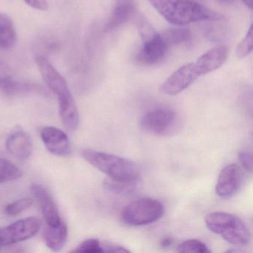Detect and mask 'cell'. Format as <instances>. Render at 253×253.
Listing matches in <instances>:
<instances>
[{
  "instance_id": "277c9868",
  "label": "cell",
  "mask_w": 253,
  "mask_h": 253,
  "mask_svg": "<svg viewBox=\"0 0 253 253\" xmlns=\"http://www.w3.org/2000/svg\"><path fill=\"white\" fill-rule=\"evenodd\" d=\"M164 214L162 203L156 199L144 198L127 205L121 212V220L131 226L151 224L159 220Z\"/></svg>"
},
{
  "instance_id": "4316f807",
  "label": "cell",
  "mask_w": 253,
  "mask_h": 253,
  "mask_svg": "<svg viewBox=\"0 0 253 253\" xmlns=\"http://www.w3.org/2000/svg\"><path fill=\"white\" fill-rule=\"evenodd\" d=\"M238 159L243 168L251 173L253 171V155L247 149H243L238 154Z\"/></svg>"
},
{
  "instance_id": "9a60e30c",
  "label": "cell",
  "mask_w": 253,
  "mask_h": 253,
  "mask_svg": "<svg viewBox=\"0 0 253 253\" xmlns=\"http://www.w3.org/2000/svg\"><path fill=\"white\" fill-rule=\"evenodd\" d=\"M134 0H115V6L106 24V32H112L125 24L134 16Z\"/></svg>"
},
{
  "instance_id": "9c48e42d",
  "label": "cell",
  "mask_w": 253,
  "mask_h": 253,
  "mask_svg": "<svg viewBox=\"0 0 253 253\" xmlns=\"http://www.w3.org/2000/svg\"><path fill=\"white\" fill-rule=\"evenodd\" d=\"M35 62L45 84L57 96V98L71 94L66 80L45 57L38 56Z\"/></svg>"
},
{
  "instance_id": "1f68e13d",
  "label": "cell",
  "mask_w": 253,
  "mask_h": 253,
  "mask_svg": "<svg viewBox=\"0 0 253 253\" xmlns=\"http://www.w3.org/2000/svg\"><path fill=\"white\" fill-rule=\"evenodd\" d=\"M246 6L250 9H253V0H242Z\"/></svg>"
},
{
  "instance_id": "83f0119b",
  "label": "cell",
  "mask_w": 253,
  "mask_h": 253,
  "mask_svg": "<svg viewBox=\"0 0 253 253\" xmlns=\"http://www.w3.org/2000/svg\"><path fill=\"white\" fill-rule=\"evenodd\" d=\"M103 251L104 253H130L129 250H127L126 247L119 245L118 244H115L112 242H107L103 241Z\"/></svg>"
},
{
  "instance_id": "5b68a950",
  "label": "cell",
  "mask_w": 253,
  "mask_h": 253,
  "mask_svg": "<svg viewBox=\"0 0 253 253\" xmlns=\"http://www.w3.org/2000/svg\"><path fill=\"white\" fill-rule=\"evenodd\" d=\"M181 120L174 111L165 108L153 109L140 118V126L143 131L158 136L174 134L180 129Z\"/></svg>"
},
{
  "instance_id": "603a6c76",
  "label": "cell",
  "mask_w": 253,
  "mask_h": 253,
  "mask_svg": "<svg viewBox=\"0 0 253 253\" xmlns=\"http://www.w3.org/2000/svg\"><path fill=\"white\" fill-rule=\"evenodd\" d=\"M178 253H210L211 250L202 241L197 239H189L180 243L177 246Z\"/></svg>"
},
{
  "instance_id": "ba28073f",
  "label": "cell",
  "mask_w": 253,
  "mask_h": 253,
  "mask_svg": "<svg viewBox=\"0 0 253 253\" xmlns=\"http://www.w3.org/2000/svg\"><path fill=\"white\" fill-rule=\"evenodd\" d=\"M244 179L242 169L238 164H230L220 171L215 185V192L220 198H232L241 188Z\"/></svg>"
},
{
  "instance_id": "ac0fdd59",
  "label": "cell",
  "mask_w": 253,
  "mask_h": 253,
  "mask_svg": "<svg viewBox=\"0 0 253 253\" xmlns=\"http://www.w3.org/2000/svg\"><path fill=\"white\" fill-rule=\"evenodd\" d=\"M17 32L14 22L5 13H0V48L7 49L15 45Z\"/></svg>"
},
{
  "instance_id": "3957f363",
  "label": "cell",
  "mask_w": 253,
  "mask_h": 253,
  "mask_svg": "<svg viewBox=\"0 0 253 253\" xmlns=\"http://www.w3.org/2000/svg\"><path fill=\"white\" fill-rule=\"evenodd\" d=\"M207 228L225 241L236 246H245L250 241V232L246 223L235 214L224 211L210 213L205 217Z\"/></svg>"
},
{
  "instance_id": "7a4b0ae2",
  "label": "cell",
  "mask_w": 253,
  "mask_h": 253,
  "mask_svg": "<svg viewBox=\"0 0 253 253\" xmlns=\"http://www.w3.org/2000/svg\"><path fill=\"white\" fill-rule=\"evenodd\" d=\"M84 159L108 177L119 180H140L138 166L126 158L93 149H84Z\"/></svg>"
},
{
  "instance_id": "484cf974",
  "label": "cell",
  "mask_w": 253,
  "mask_h": 253,
  "mask_svg": "<svg viewBox=\"0 0 253 253\" xmlns=\"http://www.w3.org/2000/svg\"><path fill=\"white\" fill-rule=\"evenodd\" d=\"M253 48V29L252 26H250L247 32V35L244 37V39L240 42L238 45L236 50L237 56L239 58H244V57L251 54Z\"/></svg>"
},
{
  "instance_id": "30bf717a",
  "label": "cell",
  "mask_w": 253,
  "mask_h": 253,
  "mask_svg": "<svg viewBox=\"0 0 253 253\" xmlns=\"http://www.w3.org/2000/svg\"><path fill=\"white\" fill-rule=\"evenodd\" d=\"M31 192L38 201L47 226H56L62 222L58 208L51 194L39 184H33Z\"/></svg>"
},
{
  "instance_id": "d6986e66",
  "label": "cell",
  "mask_w": 253,
  "mask_h": 253,
  "mask_svg": "<svg viewBox=\"0 0 253 253\" xmlns=\"http://www.w3.org/2000/svg\"><path fill=\"white\" fill-rule=\"evenodd\" d=\"M0 90L8 96L24 95L30 92L41 91L37 85L15 81L11 76L7 77L0 82Z\"/></svg>"
},
{
  "instance_id": "44dd1931",
  "label": "cell",
  "mask_w": 253,
  "mask_h": 253,
  "mask_svg": "<svg viewBox=\"0 0 253 253\" xmlns=\"http://www.w3.org/2000/svg\"><path fill=\"white\" fill-rule=\"evenodd\" d=\"M23 175L21 169L8 160L0 157V183L17 180Z\"/></svg>"
},
{
  "instance_id": "ffe728a7",
  "label": "cell",
  "mask_w": 253,
  "mask_h": 253,
  "mask_svg": "<svg viewBox=\"0 0 253 253\" xmlns=\"http://www.w3.org/2000/svg\"><path fill=\"white\" fill-rule=\"evenodd\" d=\"M140 180H119L107 177L103 182L105 189L118 195L132 193L138 189Z\"/></svg>"
},
{
  "instance_id": "7402d4cb",
  "label": "cell",
  "mask_w": 253,
  "mask_h": 253,
  "mask_svg": "<svg viewBox=\"0 0 253 253\" xmlns=\"http://www.w3.org/2000/svg\"><path fill=\"white\" fill-rule=\"evenodd\" d=\"M161 35L169 45L187 42L192 37L190 32L185 29H170Z\"/></svg>"
},
{
  "instance_id": "8992f818",
  "label": "cell",
  "mask_w": 253,
  "mask_h": 253,
  "mask_svg": "<svg viewBox=\"0 0 253 253\" xmlns=\"http://www.w3.org/2000/svg\"><path fill=\"white\" fill-rule=\"evenodd\" d=\"M41 220L38 217H27L12 224L0 228V247L26 241L35 236L41 227Z\"/></svg>"
},
{
  "instance_id": "7c38bea8",
  "label": "cell",
  "mask_w": 253,
  "mask_h": 253,
  "mask_svg": "<svg viewBox=\"0 0 253 253\" xmlns=\"http://www.w3.org/2000/svg\"><path fill=\"white\" fill-rule=\"evenodd\" d=\"M143 42V47L137 54V60L145 65L158 63L164 58L169 46L158 32Z\"/></svg>"
},
{
  "instance_id": "4dcf8cb0",
  "label": "cell",
  "mask_w": 253,
  "mask_h": 253,
  "mask_svg": "<svg viewBox=\"0 0 253 253\" xmlns=\"http://www.w3.org/2000/svg\"><path fill=\"white\" fill-rule=\"evenodd\" d=\"M8 76H10V75L8 74L6 66L2 63H0V82Z\"/></svg>"
},
{
  "instance_id": "5bb4252c",
  "label": "cell",
  "mask_w": 253,
  "mask_h": 253,
  "mask_svg": "<svg viewBox=\"0 0 253 253\" xmlns=\"http://www.w3.org/2000/svg\"><path fill=\"white\" fill-rule=\"evenodd\" d=\"M228 54L229 51L226 46H218L211 48L201 56L195 64L201 76L214 72L221 67L227 60Z\"/></svg>"
},
{
  "instance_id": "52a82bcc",
  "label": "cell",
  "mask_w": 253,
  "mask_h": 253,
  "mask_svg": "<svg viewBox=\"0 0 253 253\" xmlns=\"http://www.w3.org/2000/svg\"><path fill=\"white\" fill-rule=\"evenodd\" d=\"M201 76L195 63H187L170 75L160 87V91L166 95H177L189 88Z\"/></svg>"
},
{
  "instance_id": "e0dca14e",
  "label": "cell",
  "mask_w": 253,
  "mask_h": 253,
  "mask_svg": "<svg viewBox=\"0 0 253 253\" xmlns=\"http://www.w3.org/2000/svg\"><path fill=\"white\" fill-rule=\"evenodd\" d=\"M67 238V226L63 221L56 226H47L43 232L45 244L54 252H60L64 247Z\"/></svg>"
},
{
  "instance_id": "2e32d148",
  "label": "cell",
  "mask_w": 253,
  "mask_h": 253,
  "mask_svg": "<svg viewBox=\"0 0 253 253\" xmlns=\"http://www.w3.org/2000/svg\"><path fill=\"white\" fill-rule=\"evenodd\" d=\"M59 112L65 127L73 131L79 124V112L72 94L58 98Z\"/></svg>"
},
{
  "instance_id": "cb8c5ba5",
  "label": "cell",
  "mask_w": 253,
  "mask_h": 253,
  "mask_svg": "<svg viewBox=\"0 0 253 253\" xmlns=\"http://www.w3.org/2000/svg\"><path fill=\"white\" fill-rule=\"evenodd\" d=\"M33 200L30 198H23L17 200L5 207L4 211L7 215L16 216L32 207Z\"/></svg>"
},
{
  "instance_id": "4fadbf2b",
  "label": "cell",
  "mask_w": 253,
  "mask_h": 253,
  "mask_svg": "<svg viewBox=\"0 0 253 253\" xmlns=\"http://www.w3.org/2000/svg\"><path fill=\"white\" fill-rule=\"evenodd\" d=\"M7 151L14 158L26 160L33 152V143L30 135L24 130H14L7 137L5 142Z\"/></svg>"
},
{
  "instance_id": "d4e9b609",
  "label": "cell",
  "mask_w": 253,
  "mask_h": 253,
  "mask_svg": "<svg viewBox=\"0 0 253 253\" xmlns=\"http://www.w3.org/2000/svg\"><path fill=\"white\" fill-rule=\"evenodd\" d=\"M73 252L75 253H101L103 251L102 241L96 238H89L81 243Z\"/></svg>"
},
{
  "instance_id": "d6a6232c",
  "label": "cell",
  "mask_w": 253,
  "mask_h": 253,
  "mask_svg": "<svg viewBox=\"0 0 253 253\" xmlns=\"http://www.w3.org/2000/svg\"><path fill=\"white\" fill-rule=\"evenodd\" d=\"M217 2H220V3L229 4L235 2V0H217Z\"/></svg>"
},
{
  "instance_id": "8fae6325",
  "label": "cell",
  "mask_w": 253,
  "mask_h": 253,
  "mask_svg": "<svg viewBox=\"0 0 253 253\" xmlns=\"http://www.w3.org/2000/svg\"><path fill=\"white\" fill-rule=\"evenodd\" d=\"M41 135L45 147L53 155L63 157L71 153L69 137L60 128L54 126L44 127Z\"/></svg>"
},
{
  "instance_id": "6da1fadb",
  "label": "cell",
  "mask_w": 253,
  "mask_h": 253,
  "mask_svg": "<svg viewBox=\"0 0 253 253\" xmlns=\"http://www.w3.org/2000/svg\"><path fill=\"white\" fill-rule=\"evenodd\" d=\"M169 23L186 26L202 21H219L223 18L217 11L192 0H148Z\"/></svg>"
},
{
  "instance_id": "f546056e",
  "label": "cell",
  "mask_w": 253,
  "mask_h": 253,
  "mask_svg": "<svg viewBox=\"0 0 253 253\" xmlns=\"http://www.w3.org/2000/svg\"><path fill=\"white\" fill-rule=\"evenodd\" d=\"M174 243V239L172 237H166L161 241V247L163 248H169L172 247Z\"/></svg>"
},
{
  "instance_id": "f1b7e54d",
  "label": "cell",
  "mask_w": 253,
  "mask_h": 253,
  "mask_svg": "<svg viewBox=\"0 0 253 253\" xmlns=\"http://www.w3.org/2000/svg\"><path fill=\"white\" fill-rule=\"evenodd\" d=\"M23 1L29 6L39 11H46L48 8L47 0H23Z\"/></svg>"
}]
</instances>
